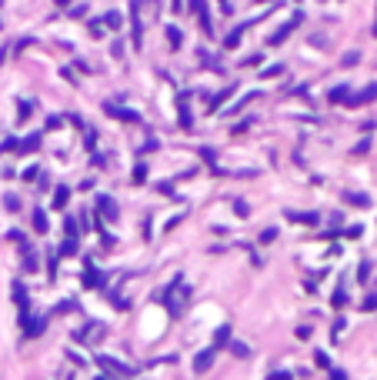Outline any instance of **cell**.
Returning a JSON list of instances; mask_svg holds the SVG:
<instances>
[{
    "instance_id": "cell-4",
    "label": "cell",
    "mask_w": 377,
    "mask_h": 380,
    "mask_svg": "<svg viewBox=\"0 0 377 380\" xmlns=\"http://www.w3.org/2000/svg\"><path fill=\"white\" fill-rule=\"evenodd\" d=\"M214 357H217V350H214V347L201 350V354L194 357V373H207L210 367H214Z\"/></svg>"
},
{
    "instance_id": "cell-41",
    "label": "cell",
    "mask_w": 377,
    "mask_h": 380,
    "mask_svg": "<svg viewBox=\"0 0 377 380\" xmlns=\"http://www.w3.org/2000/svg\"><path fill=\"white\" fill-rule=\"evenodd\" d=\"M30 110H33V103H20V113H17V117L27 120V117H30Z\"/></svg>"
},
{
    "instance_id": "cell-11",
    "label": "cell",
    "mask_w": 377,
    "mask_h": 380,
    "mask_svg": "<svg viewBox=\"0 0 377 380\" xmlns=\"http://www.w3.org/2000/svg\"><path fill=\"white\" fill-rule=\"evenodd\" d=\"M370 100H377V84H370L367 90H361V94H351V97H347V103H351V107H361V103H370Z\"/></svg>"
},
{
    "instance_id": "cell-29",
    "label": "cell",
    "mask_w": 377,
    "mask_h": 380,
    "mask_svg": "<svg viewBox=\"0 0 377 380\" xmlns=\"http://www.w3.org/2000/svg\"><path fill=\"white\" fill-rule=\"evenodd\" d=\"M134 183H147V167H144V164L134 167Z\"/></svg>"
},
{
    "instance_id": "cell-15",
    "label": "cell",
    "mask_w": 377,
    "mask_h": 380,
    "mask_svg": "<svg viewBox=\"0 0 377 380\" xmlns=\"http://www.w3.org/2000/svg\"><path fill=\"white\" fill-rule=\"evenodd\" d=\"M17 150H24V154H33V150H41V134L20 137V147H17Z\"/></svg>"
},
{
    "instance_id": "cell-12",
    "label": "cell",
    "mask_w": 377,
    "mask_h": 380,
    "mask_svg": "<svg viewBox=\"0 0 377 380\" xmlns=\"http://www.w3.org/2000/svg\"><path fill=\"white\" fill-rule=\"evenodd\" d=\"M14 300H17V307H20V324H24L30 314H27V290H24L20 280H14Z\"/></svg>"
},
{
    "instance_id": "cell-44",
    "label": "cell",
    "mask_w": 377,
    "mask_h": 380,
    "mask_svg": "<svg viewBox=\"0 0 377 380\" xmlns=\"http://www.w3.org/2000/svg\"><path fill=\"white\" fill-rule=\"evenodd\" d=\"M60 124H64V117H47V130H57Z\"/></svg>"
},
{
    "instance_id": "cell-38",
    "label": "cell",
    "mask_w": 377,
    "mask_h": 380,
    "mask_svg": "<svg viewBox=\"0 0 377 380\" xmlns=\"http://www.w3.org/2000/svg\"><path fill=\"white\" fill-rule=\"evenodd\" d=\"M281 70H284L281 63H274V67H267V70H260V77H277V73H281Z\"/></svg>"
},
{
    "instance_id": "cell-17",
    "label": "cell",
    "mask_w": 377,
    "mask_h": 380,
    "mask_svg": "<svg viewBox=\"0 0 377 380\" xmlns=\"http://www.w3.org/2000/svg\"><path fill=\"white\" fill-rule=\"evenodd\" d=\"M164 33H167V40H170V50H180V44H184V33H180V27L170 24Z\"/></svg>"
},
{
    "instance_id": "cell-30",
    "label": "cell",
    "mask_w": 377,
    "mask_h": 380,
    "mask_svg": "<svg viewBox=\"0 0 377 380\" xmlns=\"http://www.w3.org/2000/svg\"><path fill=\"white\" fill-rule=\"evenodd\" d=\"M37 263H41V260H37V253H33V250H30V253H24V267L30 270V274L37 270Z\"/></svg>"
},
{
    "instance_id": "cell-10",
    "label": "cell",
    "mask_w": 377,
    "mask_h": 380,
    "mask_svg": "<svg viewBox=\"0 0 377 380\" xmlns=\"http://www.w3.org/2000/svg\"><path fill=\"white\" fill-rule=\"evenodd\" d=\"M287 220L304 223V227H314V223H321V217H317V214H311V210H287Z\"/></svg>"
},
{
    "instance_id": "cell-37",
    "label": "cell",
    "mask_w": 377,
    "mask_h": 380,
    "mask_svg": "<svg viewBox=\"0 0 377 380\" xmlns=\"http://www.w3.org/2000/svg\"><path fill=\"white\" fill-rule=\"evenodd\" d=\"M90 33H94V37H104V20H90Z\"/></svg>"
},
{
    "instance_id": "cell-42",
    "label": "cell",
    "mask_w": 377,
    "mask_h": 380,
    "mask_svg": "<svg viewBox=\"0 0 377 380\" xmlns=\"http://www.w3.org/2000/svg\"><path fill=\"white\" fill-rule=\"evenodd\" d=\"M234 210H237V214H241V217H247V214H250V207L244 204V200H237V204H234Z\"/></svg>"
},
{
    "instance_id": "cell-31",
    "label": "cell",
    "mask_w": 377,
    "mask_h": 380,
    "mask_svg": "<svg viewBox=\"0 0 377 380\" xmlns=\"http://www.w3.org/2000/svg\"><path fill=\"white\" fill-rule=\"evenodd\" d=\"M20 147V137H4V143H0V150H17Z\"/></svg>"
},
{
    "instance_id": "cell-27",
    "label": "cell",
    "mask_w": 377,
    "mask_h": 380,
    "mask_svg": "<svg viewBox=\"0 0 377 380\" xmlns=\"http://www.w3.org/2000/svg\"><path fill=\"white\" fill-rule=\"evenodd\" d=\"M330 303H334V307H347V290H344V287H337V290H334V300H330Z\"/></svg>"
},
{
    "instance_id": "cell-7",
    "label": "cell",
    "mask_w": 377,
    "mask_h": 380,
    "mask_svg": "<svg viewBox=\"0 0 377 380\" xmlns=\"http://www.w3.org/2000/svg\"><path fill=\"white\" fill-rule=\"evenodd\" d=\"M97 364L104 367L107 373H124V377L130 373V367H127V364H121V360H114V357H107V354H97Z\"/></svg>"
},
{
    "instance_id": "cell-14",
    "label": "cell",
    "mask_w": 377,
    "mask_h": 380,
    "mask_svg": "<svg viewBox=\"0 0 377 380\" xmlns=\"http://www.w3.org/2000/svg\"><path fill=\"white\" fill-rule=\"evenodd\" d=\"M227 344H231V324L217 327V330H214V344H210V347H214V350H224Z\"/></svg>"
},
{
    "instance_id": "cell-9",
    "label": "cell",
    "mask_w": 377,
    "mask_h": 380,
    "mask_svg": "<svg viewBox=\"0 0 377 380\" xmlns=\"http://www.w3.org/2000/svg\"><path fill=\"white\" fill-rule=\"evenodd\" d=\"M177 113H180V127L191 130V127H194V113H191V107H187V94L177 97Z\"/></svg>"
},
{
    "instance_id": "cell-26",
    "label": "cell",
    "mask_w": 377,
    "mask_h": 380,
    "mask_svg": "<svg viewBox=\"0 0 377 380\" xmlns=\"http://www.w3.org/2000/svg\"><path fill=\"white\" fill-rule=\"evenodd\" d=\"M227 347H231L234 357H250V347H247V344H241V340H231Z\"/></svg>"
},
{
    "instance_id": "cell-6",
    "label": "cell",
    "mask_w": 377,
    "mask_h": 380,
    "mask_svg": "<svg viewBox=\"0 0 377 380\" xmlns=\"http://www.w3.org/2000/svg\"><path fill=\"white\" fill-rule=\"evenodd\" d=\"M73 337H77V340H84V344H90V340H100V337H104V324H97V320H90V324L84 327V330H77Z\"/></svg>"
},
{
    "instance_id": "cell-25",
    "label": "cell",
    "mask_w": 377,
    "mask_h": 380,
    "mask_svg": "<svg viewBox=\"0 0 377 380\" xmlns=\"http://www.w3.org/2000/svg\"><path fill=\"white\" fill-rule=\"evenodd\" d=\"M73 253H77V237H67L60 244V257H73Z\"/></svg>"
},
{
    "instance_id": "cell-28",
    "label": "cell",
    "mask_w": 377,
    "mask_h": 380,
    "mask_svg": "<svg viewBox=\"0 0 377 380\" xmlns=\"http://www.w3.org/2000/svg\"><path fill=\"white\" fill-rule=\"evenodd\" d=\"M64 230L67 237H77V217H64Z\"/></svg>"
},
{
    "instance_id": "cell-18",
    "label": "cell",
    "mask_w": 377,
    "mask_h": 380,
    "mask_svg": "<svg viewBox=\"0 0 377 380\" xmlns=\"http://www.w3.org/2000/svg\"><path fill=\"white\" fill-rule=\"evenodd\" d=\"M33 230H37V234H47V230H50V223H47V214H44L41 207L33 210Z\"/></svg>"
},
{
    "instance_id": "cell-19",
    "label": "cell",
    "mask_w": 377,
    "mask_h": 380,
    "mask_svg": "<svg viewBox=\"0 0 377 380\" xmlns=\"http://www.w3.org/2000/svg\"><path fill=\"white\" fill-rule=\"evenodd\" d=\"M231 94H234V87H224V90H220V94H217L214 100H210V113H217V110H220V107L227 103V97H231Z\"/></svg>"
},
{
    "instance_id": "cell-21",
    "label": "cell",
    "mask_w": 377,
    "mask_h": 380,
    "mask_svg": "<svg viewBox=\"0 0 377 380\" xmlns=\"http://www.w3.org/2000/svg\"><path fill=\"white\" fill-rule=\"evenodd\" d=\"M100 20H104V27H110V30H121V24H124V17L117 14V10H110V14H104V17H100Z\"/></svg>"
},
{
    "instance_id": "cell-24",
    "label": "cell",
    "mask_w": 377,
    "mask_h": 380,
    "mask_svg": "<svg viewBox=\"0 0 377 380\" xmlns=\"http://www.w3.org/2000/svg\"><path fill=\"white\" fill-rule=\"evenodd\" d=\"M344 200L351 207H370V197H364V194H344Z\"/></svg>"
},
{
    "instance_id": "cell-51",
    "label": "cell",
    "mask_w": 377,
    "mask_h": 380,
    "mask_svg": "<svg viewBox=\"0 0 377 380\" xmlns=\"http://www.w3.org/2000/svg\"><path fill=\"white\" fill-rule=\"evenodd\" d=\"M54 4H57V7H67V4H70V0H54Z\"/></svg>"
},
{
    "instance_id": "cell-34",
    "label": "cell",
    "mask_w": 377,
    "mask_h": 380,
    "mask_svg": "<svg viewBox=\"0 0 377 380\" xmlns=\"http://www.w3.org/2000/svg\"><path fill=\"white\" fill-rule=\"evenodd\" d=\"M37 174H41V170H37V167H33V164L27 167V170H20V177H24L27 183H30V180H37Z\"/></svg>"
},
{
    "instance_id": "cell-35",
    "label": "cell",
    "mask_w": 377,
    "mask_h": 380,
    "mask_svg": "<svg viewBox=\"0 0 377 380\" xmlns=\"http://www.w3.org/2000/svg\"><path fill=\"white\" fill-rule=\"evenodd\" d=\"M274 240H277V230H274V227H267L264 234H260V244H274Z\"/></svg>"
},
{
    "instance_id": "cell-40",
    "label": "cell",
    "mask_w": 377,
    "mask_h": 380,
    "mask_svg": "<svg viewBox=\"0 0 377 380\" xmlns=\"http://www.w3.org/2000/svg\"><path fill=\"white\" fill-rule=\"evenodd\" d=\"M267 380H290V373L287 370H274V373H267Z\"/></svg>"
},
{
    "instance_id": "cell-2",
    "label": "cell",
    "mask_w": 377,
    "mask_h": 380,
    "mask_svg": "<svg viewBox=\"0 0 377 380\" xmlns=\"http://www.w3.org/2000/svg\"><path fill=\"white\" fill-rule=\"evenodd\" d=\"M191 10H194V17L201 20V30L207 33V37H214V24H210V14H207V0H191Z\"/></svg>"
},
{
    "instance_id": "cell-5",
    "label": "cell",
    "mask_w": 377,
    "mask_h": 380,
    "mask_svg": "<svg viewBox=\"0 0 377 380\" xmlns=\"http://www.w3.org/2000/svg\"><path fill=\"white\" fill-rule=\"evenodd\" d=\"M180 284H184V277L177 274V277L170 280V284L164 287V290H161V300H164V303H167V307H170V314H177V300H174V293H177V287H180Z\"/></svg>"
},
{
    "instance_id": "cell-23",
    "label": "cell",
    "mask_w": 377,
    "mask_h": 380,
    "mask_svg": "<svg viewBox=\"0 0 377 380\" xmlns=\"http://www.w3.org/2000/svg\"><path fill=\"white\" fill-rule=\"evenodd\" d=\"M81 280H84V287H97V284H100V270L87 267V270L81 274Z\"/></svg>"
},
{
    "instance_id": "cell-3",
    "label": "cell",
    "mask_w": 377,
    "mask_h": 380,
    "mask_svg": "<svg viewBox=\"0 0 377 380\" xmlns=\"http://www.w3.org/2000/svg\"><path fill=\"white\" fill-rule=\"evenodd\" d=\"M104 110L110 113V117H117V120H127V124H140V113H137V110H127V107H121V103H110V100H107V103H104Z\"/></svg>"
},
{
    "instance_id": "cell-43",
    "label": "cell",
    "mask_w": 377,
    "mask_h": 380,
    "mask_svg": "<svg viewBox=\"0 0 377 380\" xmlns=\"http://www.w3.org/2000/svg\"><path fill=\"white\" fill-rule=\"evenodd\" d=\"M314 360H317V367H330V357L324 354V350H321V354H317V357H314Z\"/></svg>"
},
{
    "instance_id": "cell-50",
    "label": "cell",
    "mask_w": 377,
    "mask_h": 380,
    "mask_svg": "<svg viewBox=\"0 0 377 380\" xmlns=\"http://www.w3.org/2000/svg\"><path fill=\"white\" fill-rule=\"evenodd\" d=\"M220 7H224V14H231V4H227V0H220Z\"/></svg>"
},
{
    "instance_id": "cell-20",
    "label": "cell",
    "mask_w": 377,
    "mask_h": 380,
    "mask_svg": "<svg viewBox=\"0 0 377 380\" xmlns=\"http://www.w3.org/2000/svg\"><path fill=\"white\" fill-rule=\"evenodd\" d=\"M327 97H330V103H347V97H351V87H344V84H341V87H334Z\"/></svg>"
},
{
    "instance_id": "cell-39",
    "label": "cell",
    "mask_w": 377,
    "mask_h": 380,
    "mask_svg": "<svg viewBox=\"0 0 377 380\" xmlns=\"http://www.w3.org/2000/svg\"><path fill=\"white\" fill-rule=\"evenodd\" d=\"M361 307H364V310H377V297H374V293H370V297H364Z\"/></svg>"
},
{
    "instance_id": "cell-48",
    "label": "cell",
    "mask_w": 377,
    "mask_h": 380,
    "mask_svg": "<svg viewBox=\"0 0 377 380\" xmlns=\"http://www.w3.org/2000/svg\"><path fill=\"white\" fill-rule=\"evenodd\" d=\"M330 380H347V377H344L341 370H330Z\"/></svg>"
},
{
    "instance_id": "cell-52",
    "label": "cell",
    "mask_w": 377,
    "mask_h": 380,
    "mask_svg": "<svg viewBox=\"0 0 377 380\" xmlns=\"http://www.w3.org/2000/svg\"><path fill=\"white\" fill-rule=\"evenodd\" d=\"M374 37H377V20H374Z\"/></svg>"
},
{
    "instance_id": "cell-32",
    "label": "cell",
    "mask_w": 377,
    "mask_h": 380,
    "mask_svg": "<svg viewBox=\"0 0 377 380\" xmlns=\"http://www.w3.org/2000/svg\"><path fill=\"white\" fill-rule=\"evenodd\" d=\"M157 194H164V197H174V183H170V180H161V183H157Z\"/></svg>"
},
{
    "instance_id": "cell-36",
    "label": "cell",
    "mask_w": 377,
    "mask_h": 380,
    "mask_svg": "<svg viewBox=\"0 0 377 380\" xmlns=\"http://www.w3.org/2000/svg\"><path fill=\"white\" fill-rule=\"evenodd\" d=\"M367 277H370V263L364 260L361 267H357V280H361V284H364V280H367Z\"/></svg>"
},
{
    "instance_id": "cell-45",
    "label": "cell",
    "mask_w": 377,
    "mask_h": 380,
    "mask_svg": "<svg viewBox=\"0 0 377 380\" xmlns=\"http://www.w3.org/2000/svg\"><path fill=\"white\" fill-rule=\"evenodd\" d=\"M7 240H17V244H24V234H20V230H7Z\"/></svg>"
},
{
    "instance_id": "cell-53",
    "label": "cell",
    "mask_w": 377,
    "mask_h": 380,
    "mask_svg": "<svg viewBox=\"0 0 377 380\" xmlns=\"http://www.w3.org/2000/svg\"><path fill=\"white\" fill-rule=\"evenodd\" d=\"M97 380H107V377H97Z\"/></svg>"
},
{
    "instance_id": "cell-47",
    "label": "cell",
    "mask_w": 377,
    "mask_h": 380,
    "mask_svg": "<svg viewBox=\"0 0 377 380\" xmlns=\"http://www.w3.org/2000/svg\"><path fill=\"white\" fill-rule=\"evenodd\" d=\"M47 270H50V277H57V257H50V260H47Z\"/></svg>"
},
{
    "instance_id": "cell-8",
    "label": "cell",
    "mask_w": 377,
    "mask_h": 380,
    "mask_svg": "<svg viewBox=\"0 0 377 380\" xmlns=\"http://www.w3.org/2000/svg\"><path fill=\"white\" fill-rule=\"evenodd\" d=\"M47 330V317H27L24 320V333L27 337H41Z\"/></svg>"
},
{
    "instance_id": "cell-49",
    "label": "cell",
    "mask_w": 377,
    "mask_h": 380,
    "mask_svg": "<svg viewBox=\"0 0 377 380\" xmlns=\"http://www.w3.org/2000/svg\"><path fill=\"white\" fill-rule=\"evenodd\" d=\"M4 60H7V47H0V63H4Z\"/></svg>"
},
{
    "instance_id": "cell-16",
    "label": "cell",
    "mask_w": 377,
    "mask_h": 380,
    "mask_svg": "<svg viewBox=\"0 0 377 380\" xmlns=\"http://www.w3.org/2000/svg\"><path fill=\"white\" fill-rule=\"evenodd\" d=\"M244 30H247V27H234V30H231V33H227V37H224V47H227V50L241 47V37H244Z\"/></svg>"
},
{
    "instance_id": "cell-22",
    "label": "cell",
    "mask_w": 377,
    "mask_h": 380,
    "mask_svg": "<svg viewBox=\"0 0 377 380\" xmlns=\"http://www.w3.org/2000/svg\"><path fill=\"white\" fill-rule=\"evenodd\" d=\"M67 200H70V190H67V187H57V190H54V207H57V210H64Z\"/></svg>"
},
{
    "instance_id": "cell-1",
    "label": "cell",
    "mask_w": 377,
    "mask_h": 380,
    "mask_svg": "<svg viewBox=\"0 0 377 380\" xmlns=\"http://www.w3.org/2000/svg\"><path fill=\"white\" fill-rule=\"evenodd\" d=\"M300 20H304V14H300V10H297V14H294V17H290L287 24H284V27H277V30H274V33H271V37H267V44H271V47H281L284 40H287V37H290V33H294V30H297V24H300Z\"/></svg>"
},
{
    "instance_id": "cell-13",
    "label": "cell",
    "mask_w": 377,
    "mask_h": 380,
    "mask_svg": "<svg viewBox=\"0 0 377 380\" xmlns=\"http://www.w3.org/2000/svg\"><path fill=\"white\" fill-rule=\"evenodd\" d=\"M97 214H104L107 220H114V217H117V204H114L107 194H100V197H97Z\"/></svg>"
},
{
    "instance_id": "cell-33",
    "label": "cell",
    "mask_w": 377,
    "mask_h": 380,
    "mask_svg": "<svg viewBox=\"0 0 377 380\" xmlns=\"http://www.w3.org/2000/svg\"><path fill=\"white\" fill-rule=\"evenodd\" d=\"M4 207H7L10 214H14V210H20V200H17L14 194H7V197H4Z\"/></svg>"
},
{
    "instance_id": "cell-46",
    "label": "cell",
    "mask_w": 377,
    "mask_h": 380,
    "mask_svg": "<svg viewBox=\"0 0 377 380\" xmlns=\"http://www.w3.org/2000/svg\"><path fill=\"white\" fill-rule=\"evenodd\" d=\"M344 327H347L344 320H334V337H341V333H344Z\"/></svg>"
}]
</instances>
